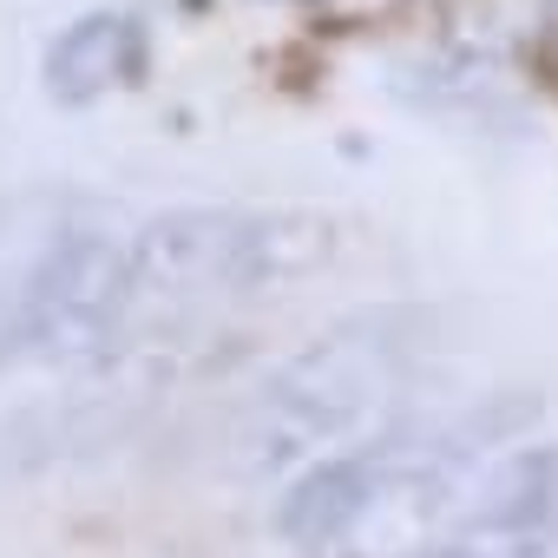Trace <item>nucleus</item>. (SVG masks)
Here are the masks:
<instances>
[{
  "label": "nucleus",
  "mask_w": 558,
  "mask_h": 558,
  "mask_svg": "<svg viewBox=\"0 0 558 558\" xmlns=\"http://www.w3.org/2000/svg\"><path fill=\"white\" fill-rule=\"evenodd\" d=\"M427 336H434V316L408 303H381L329 323L250 401L243 460L256 473H283V466L303 473L329 453H349L355 434H368L401 401V388L427 355Z\"/></svg>",
  "instance_id": "f257e3e1"
},
{
  "label": "nucleus",
  "mask_w": 558,
  "mask_h": 558,
  "mask_svg": "<svg viewBox=\"0 0 558 558\" xmlns=\"http://www.w3.org/2000/svg\"><path fill=\"white\" fill-rule=\"evenodd\" d=\"M336 256V217L323 210H236L191 204L165 210L132 236V323L197 316L223 303H256L316 276Z\"/></svg>",
  "instance_id": "f03ea898"
},
{
  "label": "nucleus",
  "mask_w": 558,
  "mask_h": 558,
  "mask_svg": "<svg viewBox=\"0 0 558 558\" xmlns=\"http://www.w3.org/2000/svg\"><path fill=\"white\" fill-rule=\"evenodd\" d=\"M132 336V243L99 223H60L21 263L0 303V375L99 368Z\"/></svg>",
  "instance_id": "7ed1b4c3"
},
{
  "label": "nucleus",
  "mask_w": 558,
  "mask_h": 558,
  "mask_svg": "<svg viewBox=\"0 0 558 558\" xmlns=\"http://www.w3.org/2000/svg\"><path fill=\"white\" fill-rule=\"evenodd\" d=\"M408 480L401 440H362L349 453H329L316 466H303L283 499H276V532L296 551H336L349 532H362V519Z\"/></svg>",
  "instance_id": "20e7f679"
},
{
  "label": "nucleus",
  "mask_w": 558,
  "mask_h": 558,
  "mask_svg": "<svg viewBox=\"0 0 558 558\" xmlns=\"http://www.w3.org/2000/svg\"><path fill=\"white\" fill-rule=\"evenodd\" d=\"M151 66V27L125 8H93L73 27H60V40L40 60V86L53 106H93L119 86H138Z\"/></svg>",
  "instance_id": "39448f33"
},
{
  "label": "nucleus",
  "mask_w": 558,
  "mask_h": 558,
  "mask_svg": "<svg viewBox=\"0 0 558 558\" xmlns=\"http://www.w3.org/2000/svg\"><path fill=\"white\" fill-rule=\"evenodd\" d=\"M538 532H558V440L512 447L486 473V486L466 512V538H486V545L538 538Z\"/></svg>",
  "instance_id": "423d86ee"
},
{
  "label": "nucleus",
  "mask_w": 558,
  "mask_h": 558,
  "mask_svg": "<svg viewBox=\"0 0 558 558\" xmlns=\"http://www.w3.org/2000/svg\"><path fill=\"white\" fill-rule=\"evenodd\" d=\"M486 545V538H480ZM493 558H558V532H538V538H506V545H486Z\"/></svg>",
  "instance_id": "0eeeda50"
},
{
  "label": "nucleus",
  "mask_w": 558,
  "mask_h": 558,
  "mask_svg": "<svg viewBox=\"0 0 558 558\" xmlns=\"http://www.w3.org/2000/svg\"><path fill=\"white\" fill-rule=\"evenodd\" d=\"M414 558H493L480 538H453V545H427V551H414Z\"/></svg>",
  "instance_id": "6e6552de"
}]
</instances>
